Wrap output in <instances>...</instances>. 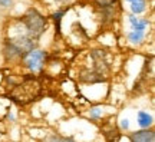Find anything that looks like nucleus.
<instances>
[{"label":"nucleus","instance_id":"1","mask_svg":"<svg viewBox=\"0 0 155 142\" xmlns=\"http://www.w3.org/2000/svg\"><path fill=\"white\" fill-rule=\"evenodd\" d=\"M25 28L28 30V35L30 38H39L42 33L46 30V17H43L38 10L29 9L26 15L22 19Z\"/></svg>","mask_w":155,"mask_h":142},{"label":"nucleus","instance_id":"2","mask_svg":"<svg viewBox=\"0 0 155 142\" xmlns=\"http://www.w3.org/2000/svg\"><path fill=\"white\" fill-rule=\"evenodd\" d=\"M39 92V85L33 81H29V82L23 83V85H17L13 91H12V98L17 101L19 104H26L30 102L32 99H35V96Z\"/></svg>","mask_w":155,"mask_h":142},{"label":"nucleus","instance_id":"3","mask_svg":"<svg viewBox=\"0 0 155 142\" xmlns=\"http://www.w3.org/2000/svg\"><path fill=\"white\" fill-rule=\"evenodd\" d=\"M22 59H23L25 66L28 68L29 71L38 72L43 68L45 59H46V53H45L43 50L32 49V50H29V52H26V53H23Z\"/></svg>","mask_w":155,"mask_h":142},{"label":"nucleus","instance_id":"4","mask_svg":"<svg viewBox=\"0 0 155 142\" xmlns=\"http://www.w3.org/2000/svg\"><path fill=\"white\" fill-rule=\"evenodd\" d=\"M131 141L134 142H154L155 141V134L152 129L145 128L144 131H138L131 135Z\"/></svg>","mask_w":155,"mask_h":142},{"label":"nucleus","instance_id":"5","mask_svg":"<svg viewBox=\"0 0 155 142\" xmlns=\"http://www.w3.org/2000/svg\"><path fill=\"white\" fill-rule=\"evenodd\" d=\"M128 17H129V23H131L134 30H142V32H145V29L150 26V22L147 19H139L135 15H131Z\"/></svg>","mask_w":155,"mask_h":142},{"label":"nucleus","instance_id":"6","mask_svg":"<svg viewBox=\"0 0 155 142\" xmlns=\"http://www.w3.org/2000/svg\"><path fill=\"white\" fill-rule=\"evenodd\" d=\"M152 124H154V118L151 116V115H148L147 112H138V125L141 126V128H150V126H152Z\"/></svg>","mask_w":155,"mask_h":142},{"label":"nucleus","instance_id":"7","mask_svg":"<svg viewBox=\"0 0 155 142\" xmlns=\"http://www.w3.org/2000/svg\"><path fill=\"white\" fill-rule=\"evenodd\" d=\"M147 10V0H134L131 2V12L134 15H141Z\"/></svg>","mask_w":155,"mask_h":142},{"label":"nucleus","instance_id":"8","mask_svg":"<svg viewBox=\"0 0 155 142\" xmlns=\"http://www.w3.org/2000/svg\"><path fill=\"white\" fill-rule=\"evenodd\" d=\"M128 39L132 45H141L145 39V32L142 30H132V32L128 35Z\"/></svg>","mask_w":155,"mask_h":142},{"label":"nucleus","instance_id":"9","mask_svg":"<svg viewBox=\"0 0 155 142\" xmlns=\"http://www.w3.org/2000/svg\"><path fill=\"white\" fill-rule=\"evenodd\" d=\"M118 0H95V3L101 7H111L112 5H115Z\"/></svg>","mask_w":155,"mask_h":142},{"label":"nucleus","instance_id":"10","mask_svg":"<svg viewBox=\"0 0 155 142\" xmlns=\"http://www.w3.org/2000/svg\"><path fill=\"white\" fill-rule=\"evenodd\" d=\"M63 15H65V12H58V13H55V15H53V19H55V22L58 23V26H56V30H58V32H61V20H62V16H63Z\"/></svg>","mask_w":155,"mask_h":142},{"label":"nucleus","instance_id":"11","mask_svg":"<svg viewBox=\"0 0 155 142\" xmlns=\"http://www.w3.org/2000/svg\"><path fill=\"white\" fill-rule=\"evenodd\" d=\"M13 3H15V0H0V6H2V7H5V9L12 7Z\"/></svg>","mask_w":155,"mask_h":142},{"label":"nucleus","instance_id":"12","mask_svg":"<svg viewBox=\"0 0 155 142\" xmlns=\"http://www.w3.org/2000/svg\"><path fill=\"white\" fill-rule=\"evenodd\" d=\"M91 115L94 116V118H98L101 115V109L99 108H95V109H92V112H91Z\"/></svg>","mask_w":155,"mask_h":142},{"label":"nucleus","instance_id":"13","mask_svg":"<svg viewBox=\"0 0 155 142\" xmlns=\"http://www.w3.org/2000/svg\"><path fill=\"white\" fill-rule=\"evenodd\" d=\"M121 126L124 128V129H128V128H129V122H128V119H122Z\"/></svg>","mask_w":155,"mask_h":142},{"label":"nucleus","instance_id":"14","mask_svg":"<svg viewBox=\"0 0 155 142\" xmlns=\"http://www.w3.org/2000/svg\"><path fill=\"white\" fill-rule=\"evenodd\" d=\"M58 3H66V2H69V0H56Z\"/></svg>","mask_w":155,"mask_h":142},{"label":"nucleus","instance_id":"15","mask_svg":"<svg viewBox=\"0 0 155 142\" xmlns=\"http://www.w3.org/2000/svg\"><path fill=\"white\" fill-rule=\"evenodd\" d=\"M125 2H129V3H131V2H134V0H125Z\"/></svg>","mask_w":155,"mask_h":142}]
</instances>
